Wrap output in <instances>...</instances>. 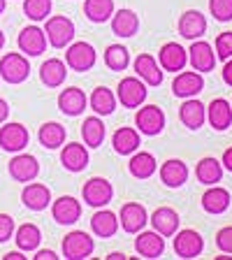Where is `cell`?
Masks as SVG:
<instances>
[{
	"label": "cell",
	"mask_w": 232,
	"mask_h": 260,
	"mask_svg": "<svg viewBox=\"0 0 232 260\" xmlns=\"http://www.w3.org/2000/svg\"><path fill=\"white\" fill-rule=\"evenodd\" d=\"M47 28H44V35H47V42L54 49H65L68 44L75 40V23L68 16H47Z\"/></svg>",
	"instance_id": "1"
},
{
	"label": "cell",
	"mask_w": 232,
	"mask_h": 260,
	"mask_svg": "<svg viewBox=\"0 0 232 260\" xmlns=\"http://www.w3.org/2000/svg\"><path fill=\"white\" fill-rule=\"evenodd\" d=\"M95 251V242L88 233L84 230H72L70 235H65L63 239V255L65 260H86Z\"/></svg>",
	"instance_id": "2"
},
{
	"label": "cell",
	"mask_w": 232,
	"mask_h": 260,
	"mask_svg": "<svg viewBox=\"0 0 232 260\" xmlns=\"http://www.w3.org/2000/svg\"><path fill=\"white\" fill-rule=\"evenodd\" d=\"M30 75V63L23 54L10 51L0 58V79H5L7 84H23Z\"/></svg>",
	"instance_id": "3"
},
{
	"label": "cell",
	"mask_w": 232,
	"mask_h": 260,
	"mask_svg": "<svg viewBox=\"0 0 232 260\" xmlns=\"http://www.w3.org/2000/svg\"><path fill=\"white\" fill-rule=\"evenodd\" d=\"M97 54L88 42H70L65 51V65L75 72H88L95 65Z\"/></svg>",
	"instance_id": "4"
},
{
	"label": "cell",
	"mask_w": 232,
	"mask_h": 260,
	"mask_svg": "<svg viewBox=\"0 0 232 260\" xmlns=\"http://www.w3.org/2000/svg\"><path fill=\"white\" fill-rule=\"evenodd\" d=\"M81 195H84V202L93 209H100V207H107L109 202L114 200V188L107 179L103 177H93L88 179L84 188H81Z\"/></svg>",
	"instance_id": "5"
},
{
	"label": "cell",
	"mask_w": 232,
	"mask_h": 260,
	"mask_svg": "<svg viewBox=\"0 0 232 260\" xmlns=\"http://www.w3.org/2000/svg\"><path fill=\"white\" fill-rule=\"evenodd\" d=\"M135 125L142 135L156 137L165 128V114H162V109L158 105H146V107L140 105V112L135 114Z\"/></svg>",
	"instance_id": "6"
},
{
	"label": "cell",
	"mask_w": 232,
	"mask_h": 260,
	"mask_svg": "<svg viewBox=\"0 0 232 260\" xmlns=\"http://www.w3.org/2000/svg\"><path fill=\"white\" fill-rule=\"evenodd\" d=\"M30 142V133L21 123H5L0 125V149L7 153L23 151Z\"/></svg>",
	"instance_id": "7"
},
{
	"label": "cell",
	"mask_w": 232,
	"mask_h": 260,
	"mask_svg": "<svg viewBox=\"0 0 232 260\" xmlns=\"http://www.w3.org/2000/svg\"><path fill=\"white\" fill-rule=\"evenodd\" d=\"M7 172H10V177L14 179V181H19V184H28V181H35V179H38L40 162H38V158L30 156V153H21V151H19L10 160Z\"/></svg>",
	"instance_id": "8"
},
{
	"label": "cell",
	"mask_w": 232,
	"mask_h": 260,
	"mask_svg": "<svg viewBox=\"0 0 232 260\" xmlns=\"http://www.w3.org/2000/svg\"><path fill=\"white\" fill-rule=\"evenodd\" d=\"M174 235H177L174 237V253L179 258L190 260V258H197L205 251V239H202V235L197 230L186 228V230H177Z\"/></svg>",
	"instance_id": "9"
},
{
	"label": "cell",
	"mask_w": 232,
	"mask_h": 260,
	"mask_svg": "<svg viewBox=\"0 0 232 260\" xmlns=\"http://www.w3.org/2000/svg\"><path fill=\"white\" fill-rule=\"evenodd\" d=\"M146 95H149V91H146V84L140 77H125V79H121L119 91H116V98L128 109H137L146 100Z\"/></svg>",
	"instance_id": "10"
},
{
	"label": "cell",
	"mask_w": 232,
	"mask_h": 260,
	"mask_svg": "<svg viewBox=\"0 0 232 260\" xmlns=\"http://www.w3.org/2000/svg\"><path fill=\"white\" fill-rule=\"evenodd\" d=\"M146 223H149V214H146L144 205H140V202H125V205L121 207L119 225L123 228L128 235H137L140 230H144Z\"/></svg>",
	"instance_id": "11"
},
{
	"label": "cell",
	"mask_w": 232,
	"mask_h": 260,
	"mask_svg": "<svg viewBox=\"0 0 232 260\" xmlns=\"http://www.w3.org/2000/svg\"><path fill=\"white\" fill-rule=\"evenodd\" d=\"M202 91H205V77L197 70L179 72L172 81V93L177 98H195Z\"/></svg>",
	"instance_id": "12"
},
{
	"label": "cell",
	"mask_w": 232,
	"mask_h": 260,
	"mask_svg": "<svg viewBox=\"0 0 232 260\" xmlns=\"http://www.w3.org/2000/svg\"><path fill=\"white\" fill-rule=\"evenodd\" d=\"M158 63H160L162 72H179L188 63V51L177 42H168L158 51Z\"/></svg>",
	"instance_id": "13"
},
{
	"label": "cell",
	"mask_w": 232,
	"mask_h": 260,
	"mask_svg": "<svg viewBox=\"0 0 232 260\" xmlns=\"http://www.w3.org/2000/svg\"><path fill=\"white\" fill-rule=\"evenodd\" d=\"M188 63L193 65V70L197 72H211L216 68V54H214V47L209 42H202V40H193L188 49Z\"/></svg>",
	"instance_id": "14"
},
{
	"label": "cell",
	"mask_w": 232,
	"mask_h": 260,
	"mask_svg": "<svg viewBox=\"0 0 232 260\" xmlns=\"http://www.w3.org/2000/svg\"><path fill=\"white\" fill-rule=\"evenodd\" d=\"M16 44L26 56H42L44 49H47V35H44L42 28L38 26H26L19 38H16Z\"/></svg>",
	"instance_id": "15"
},
{
	"label": "cell",
	"mask_w": 232,
	"mask_h": 260,
	"mask_svg": "<svg viewBox=\"0 0 232 260\" xmlns=\"http://www.w3.org/2000/svg\"><path fill=\"white\" fill-rule=\"evenodd\" d=\"M51 216H54V221L60 223V225H72V223H77L81 216L79 200H75L72 195H63V198L54 200L51 202Z\"/></svg>",
	"instance_id": "16"
},
{
	"label": "cell",
	"mask_w": 232,
	"mask_h": 260,
	"mask_svg": "<svg viewBox=\"0 0 232 260\" xmlns=\"http://www.w3.org/2000/svg\"><path fill=\"white\" fill-rule=\"evenodd\" d=\"M177 28H179V35H181V38L193 42V40H200L207 32V19H205V14H200L197 10H186L184 14L179 16Z\"/></svg>",
	"instance_id": "17"
},
{
	"label": "cell",
	"mask_w": 232,
	"mask_h": 260,
	"mask_svg": "<svg viewBox=\"0 0 232 260\" xmlns=\"http://www.w3.org/2000/svg\"><path fill=\"white\" fill-rule=\"evenodd\" d=\"M21 202L30 211H44L51 205V190L49 186L38 184V181H28L21 190Z\"/></svg>",
	"instance_id": "18"
},
{
	"label": "cell",
	"mask_w": 232,
	"mask_h": 260,
	"mask_svg": "<svg viewBox=\"0 0 232 260\" xmlns=\"http://www.w3.org/2000/svg\"><path fill=\"white\" fill-rule=\"evenodd\" d=\"M132 65H135V75L146 86H160L162 84V68L151 54H140Z\"/></svg>",
	"instance_id": "19"
},
{
	"label": "cell",
	"mask_w": 232,
	"mask_h": 260,
	"mask_svg": "<svg viewBox=\"0 0 232 260\" xmlns=\"http://www.w3.org/2000/svg\"><path fill=\"white\" fill-rule=\"evenodd\" d=\"M179 119L188 130H200L207 121V107L195 98H184V105L179 107Z\"/></svg>",
	"instance_id": "20"
},
{
	"label": "cell",
	"mask_w": 232,
	"mask_h": 260,
	"mask_svg": "<svg viewBox=\"0 0 232 260\" xmlns=\"http://www.w3.org/2000/svg\"><path fill=\"white\" fill-rule=\"evenodd\" d=\"M160 181L168 188H181L188 181V165L179 158H170L160 165Z\"/></svg>",
	"instance_id": "21"
},
{
	"label": "cell",
	"mask_w": 232,
	"mask_h": 260,
	"mask_svg": "<svg viewBox=\"0 0 232 260\" xmlns=\"http://www.w3.org/2000/svg\"><path fill=\"white\" fill-rule=\"evenodd\" d=\"M60 162H63V168L68 172H84L88 168V149L84 144L70 142L60 151Z\"/></svg>",
	"instance_id": "22"
},
{
	"label": "cell",
	"mask_w": 232,
	"mask_h": 260,
	"mask_svg": "<svg viewBox=\"0 0 232 260\" xmlns=\"http://www.w3.org/2000/svg\"><path fill=\"white\" fill-rule=\"evenodd\" d=\"M232 205V195L227 188H221V186H211V188L205 190V195H202V209L207 211V214H214V216H218V214H223V211H227Z\"/></svg>",
	"instance_id": "23"
},
{
	"label": "cell",
	"mask_w": 232,
	"mask_h": 260,
	"mask_svg": "<svg viewBox=\"0 0 232 260\" xmlns=\"http://www.w3.org/2000/svg\"><path fill=\"white\" fill-rule=\"evenodd\" d=\"M207 121L211 123V128L223 133L232 125V105L227 103L225 98H216L211 100L209 107H207Z\"/></svg>",
	"instance_id": "24"
},
{
	"label": "cell",
	"mask_w": 232,
	"mask_h": 260,
	"mask_svg": "<svg viewBox=\"0 0 232 260\" xmlns=\"http://www.w3.org/2000/svg\"><path fill=\"white\" fill-rule=\"evenodd\" d=\"M86 105H88L86 93L81 91V88H77V86L63 88L60 95H58V109L63 114H68V116H79V114H84Z\"/></svg>",
	"instance_id": "25"
},
{
	"label": "cell",
	"mask_w": 232,
	"mask_h": 260,
	"mask_svg": "<svg viewBox=\"0 0 232 260\" xmlns=\"http://www.w3.org/2000/svg\"><path fill=\"white\" fill-rule=\"evenodd\" d=\"M140 237L135 239V251L142 255V258H160L162 253H165V237L162 235H158L156 230H151V233H137Z\"/></svg>",
	"instance_id": "26"
},
{
	"label": "cell",
	"mask_w": 232,
	"mask_h": 260,
	"mask_svg": "<svg viewBox=\"0 0 232 260\" xmlns=\"http://www.w3.org/2000/svg\"><path fill=\"white\" fill-rule=\"evenodd\" d=\"M65 77H68V65L60 58H49L40 65V81H42L47 88L63 86Z\"/></svg>",
	"instance_id": "27"
},
{
	"label": "cell",
	"mask_w": 232,
	"mask_h": 260,
	"mask_svg": "<svg viewBox=\"0 0 232 260\" xmlns=\"http://www.w3.org/2000/svg\"><path fill=\"white\" fill-rule=\"evenodd\" d=\"M179 214L172 209V207H158L156 211L151 214V225L158 235L162 237H172L174 233L179 230Z\"/></svg>",
	"instance_id": "28"
},
{
	"label": "cell",
	"mask_w": 232,
	"mask_h": 260,
	"mask_svg": "<svg viewBox=\"0 0 232 260\" xmlns=\"http://www.w3.org/2000/svg\"><path fill=\"white\" fill-rule=\"evenodd\" d=\"M112 32L116 38H132L140 30V16L132 10H119L112 14Z\"/></svg>",
	"instance_id": "29"
},
{
	"label": "cell",
	"mask_w": 232,
	"mask_h": 260,
	"mask_svg": "<svg viewBox=\"0 0 232 260\" xmlns=\"http://www.w3.org/2000/svg\"><path fill=\"white\" fill-rule=\"evenodd\" d=\"M91 230H93V235H97V237H103V239L114 237L116 230H119V216L114 211L100 207L91 216Z\"/></svg>",
	"instance_id": "30"
},
{
	"label": "cell",
	"mask_w": 232,
	"mask_h": 260,
	"mask_svg": "<svg viewBox=\"0 0 232 260\" xmlns=\"http://www.w3.org/2000/svg\"><path fill=\"white\" fill-rule=\"evenodd\" d=\"M112 144H114V151L121 153V156H130L140 149L142 140H140V130L135 128H119L114 133L112 137Z\"/></svg>",
	"instance_id": "31"
},
{
	"label": "cell",
	"mask_w": 232,
	"mask_h": 260,
	"mask_svg": "<svg viewBox=\"0 0 232 260\" xmlns=\"http://www.w3.org/2000/svg\"><path fill=\"white\" fill-rule=\"evenodd\" d=\"M128 170L135 179H149V177L156 174L158 162L149 151H135L132 158H130V162H128Z\"/></svg>",
	"instance_id": "32"
},
{
	"label": "cell",
	"mask_w": 232,
	"mask_h": 260,
	"mask_svg": "<svg viewBox=\"0 0 232 260\" xmlns=\"http://www.w3.org/2000/svg\"><path fill=\"white\" fill-rule=\"evenodd\" d=\"M195 177H197V181L205 186H214L218 184L223 179V165L221 160H216L214 156H207L202 158L200 162H197V168H195Z\"/></svg>",
	"instance_id": "33"
},
{
	"label": "cell",
	"mask_w": 232,
	"mask_h": 260,
	"mask_svg": "<svg viewBox=\"0 0 232 260\" xmlns=\"http://www.w3.org/2000/svg\"><path fill=\"white\" fill-rule=\"evenodd\" d=\"M116 12L114 0H84V14L93 23H105Z\"/></svg>",
	"instance_id": "34"
},
{
	"label": "cell",
	"mask_w": 232,
	"mask_h": 260,
	"mask_svg": "<svg viewBox=\"0 0 232 260\" xmlns=\"http://www.w3.org/2000/svg\"><path fill=\"white\" fill-rule=\"evenodd\" d=\"M14 242L21 251H35L42 242V233L35 223H23L14 230Z\"/></svg>",
	"instance_id": "35"
},
{
	"label": "cell",
	"mask_w": 232,
	"mask_h": 260,
	"mask_svg": "<svg viewBox=\"0 0 232 260\" xmlns=\"http://www.w3.org/2000/svg\"><path fill=\"white\" fill-rule=\"evenodd\" d=\"M65 125L56 123V121H49V123L40 125V133H38V140L44 149H58V146L65 144Z\"/></svg>",
	"instance_id": "36"
},
{
	"label": "cell",
	"mask_w": 232,
	"mask_h": 260,
	"mask_svg": "<svg viewBox=\"0 0 232 260\" xmlns=\"http://www.w3.org/2000/svg\"><path fill=\"white\" fill-rule=\"evenodd\" d=\"M88 105H91V109L97 116H109V114L116 109V95H114L109 88L97 86L95 91L91 93V98H88Z\"/></svg>",
	"instance_id": "37"
},
{
	"label": "cell",
	"mask_w": 232,
	"mask_h": 260,
	"mask_svg": "<svg viewBox=\"0 0 232 260\" xmlns=\"http://www.w3.org/2000/svg\"><path fill=\"white\" fill-rule=\"evenodd\" d=\"M81 137H84V144L88 149H97L105 140V123L100 116H88L81 123Z\"/></svg>",
	"instance_id": "38"
},
{
	"label": "cell",
	"mask_w": 232,
	"mask_h": 260,
	"mask_svg": "<svg viewBox=\"0 0 232 260\" xmlns=\"http://www.w3.org/2000/svg\"><path fill=\"white\" fill-rule=\"evenodd\" d=\"M128 63H130L128 49H125L123 44H109L107 51H105V65H107L109 70L121 72L128 68Z\"/></svg>",
	"instance_id": "39"
},
{
	"label": "cell",
	"mask_w": 232,
	"mask_h": 260,
	"mask_svg": "<svg viewBox=\"0 0 232 260\" xmlns=\"http://www.w3.org/2000/svg\"><path fill=\"white\" fill-rule=\"evenodd\" d=\"M51 0H23V14L30 21H44L51 14Z\"/></svg>",
	"instance_id": "40"
},
{
	"label": "cell",
	"mask_w": 232,
	"mask_h": 260,
	"mask_svg": "<svg viewBox=\"0 0 232 260\" xmlns=\"http://www.w3.org/2000/svg\"><path fill=\"white\" fill-rule=\"evenodd\" d=\"M209 12L221 23L232 21V0H209Z\"/></svg>",
	"instance_id": "41"
},
{
	"label": "cell",
	"mask_w": 232,
	"mask_h": 260,
	"mask_svg": "<svg viewBox=\"0 0 232 260\" xmlns=\"http://www.w3.org/2000/svg\"><path fill=\"white\" fill-rule=\"evenodd\" d=\"M216 58H232V32H221L216 38Z\"/></svg>",
	"instance_id": "42"
},
{
	"label": "cell",
	"mask_w": 232,
	"mask_h": 260,
	"mask_svg": "<svg viewBox=\"0 0 232 260\" xmlns=\"http://www.w3.org/2000/svg\"><path fill=\"white\" fill-rule=\"evenodd\" d=\"M216 246H218V251L232 255V225L221 228L216 233Z\"/></svg>",
	"instance_id": "43"
},
{
	"label": "cell",
	"mask_w": 232,
	"mask_h": 260,
	"mask_svg": "<svg viewBox=\"0 0 232 260\" xmlns=\"http://www.w3.org/2000/svg\"><path fill=\"white\" fill-rule=\"evenodd\" d=\"M14 218L10 216V214H0V244L10 242L12 237H14Z\"/></svg>",
	"instance_id": "44"
},
{
	"label": "cell",
	"mask_w": 232,
	"mask_h": 260,
	"mask_svg": "<svg viewBox=\"0 0 232 260\" xmlns=\"http://www.w3.org/2000/svg\"><path fill=\"white\" fill-rule=\"evenodd\" d=\"M223 81L232 88V58H227L225 65H223Z\"/></svg>",
	"instance_id": "45"
},
{
	"label": "cell",
	"mask_w": 232,
	"mask_h": 260,
	"mask_svg": "<svg viewBox=\"0 0 232 260\" xmlns=\"http://www.w3.org/2000/svg\"><path fill=\"white\" fill-rule=\"evenodd\" d=\"M35 260H58V255H56L51 249H42V251H38Z\"/></svg>",
	"instance_id": "46"
},
{
	"label": "cell",
	"mask_w": 232,
	"mask_h": 260,
	"mask_svg": "<svg viewBox=\"0 0 232 260\" xmlns=\"http://www.w3.org/2000/svg\"><path fill=\"white\" fill-rule=\"evenodd\" d=\"M221 165L227 170V172H232V146H230V149H225V153H223V160H221Z\"/></svg>",
	"instance_id": "47"
},
{
	"label": "cell",
	"mask_w": 232,
	"mask_h": 260,
	"mask_svg": "<svg viewBox=\"0 0 232 260\" xmlns=\"http://www.w3.org/2000/svg\"><path fill=\"white\" fill-rule=\"evenodd\" d=\"M7 116H10V105H7L5 100L0 98V125L7 121Z\"/></svg>",
	"instance_id": "48"
},
{
	"label": "cell",
	"mask_w": 232,
	"mask_h": 260,
	"mask_svg": "<svg viewBox=\"0 0 232 260\" xmlns=\"http://www.w3.org/2000/svg\"><path fill=\"white\" fill-rule=\"evenodd\" d=\"M3 260H26V255L21 251H10L7 255H3Z\"/></svg>",
	"instance_id": "49"
},
{
	"label": "cell",
	"mask_w": 232,
	"mask_h": 260,
	"mask_svg": "<svg viewBox=\"0 0 232 260\" xmlns=\"http://www.w3.org/2000/svg\"><path fill=\"white\" fill-rule=\"evenodd\" d=\"M107 260H125V255H123V253H119V251H114V253H109V255H107Z\"/></svg>",
	"instance_id": "50"
},
{
	"label": "cell",
	"mask_w": 232,
	"mask_h": 260,
	"mask_svg": "<svg viewBox=\"0 0 232 260\" xmlns=\"http://www.w3.org/2000/svg\"><path fill=\"white\" fill-rule=\"evenodd\" d=\"M3 47H5V32L0 30V51H3Z\"/></svg>",
	"instance_id": "51"
},
{
	"label": "cell",
	"mask_w": 232,
	"mask_h": 260,
	"mask_svg": "<svg viewBox=\"0 0 232 260\" xmlns=\"http://www.w3.org/2000/svg\"><path fill=\"white\" fill-rule=\"evenodd\" d=\"M5 5H7V0H0V14L5 12Z\"/></svg>",
	"instance_id": "52"
}]
</instances>
